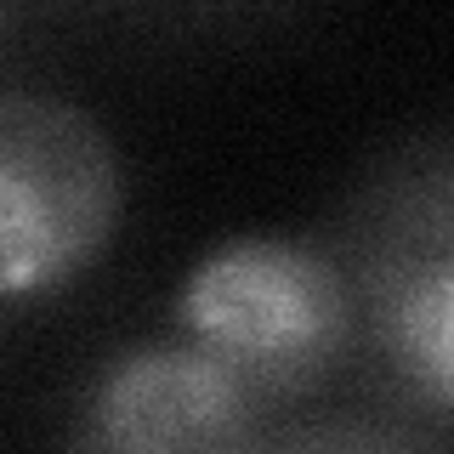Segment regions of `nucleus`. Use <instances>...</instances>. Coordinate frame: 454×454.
<instances>
[{
    "mask_svg": "<svg viewBox=\"0 0 454 454\" xmlns=\"http://www.w3.org/2000/svg\"><path fill=\"white\" fill-rule=\"evenodd\" d=\"M182 330L255 397L301 392L352 335V295L335 262L284 239H239L193 267Z\"/></svg>",
    "mask_w": 454,
    "mask_h": 454,
    "instance_id": "nucleus-1",
    "label": "nucleus"
},
{
    "mask_svg": "<svg viewBox=\"0 0 454 454\" xmlns=\"http://www.w3.org/2000/svg\"><path fill=\"white\" fill-rule=\"evenodd\" d=\"M120 170L80 108L0 91V295L74 278L108 245Z\"/></svg>",
    "mask_w": 454,
    "mask_h": 454,
    "instance_id": "nucleus-2",
    "label": "nucleus"
},
{
    "mask_svg": "<svg viewBox=\"0 0 454 454\" xmlns=\"http://www.w3.org/2000/svg\"><path fill=\"white\" fill-rule=\"evenodd\" d=\"M255 403L262 397L193 340L142 347L103 375L85 437L97 449H125V454L239 449L250 443Z\"/></svg>",
    "mask_w": 454,
    "mask_h": 454,
    "instance_id": "nucleus-3",
    "label": "nucleus"
},
{
    "mask_svg": "<svg viewBox=\"0 0 454 454\" xmlns=\"http://www.w3.org/2000/svg\"><path fill=\"white\" fill-rule=\"evenodd\" d=\"M369 312L375 335L397 364L403 387L432 415H449L454 392V250H449V199L437 193L426 222L397 227L387 250L369 262Z\"/></svg>",
    "mask_w": 454,
    "mask_h": 454,
    "instance_id": "nucleus-4",
    "label": "nucleus"
}]
</instances>
